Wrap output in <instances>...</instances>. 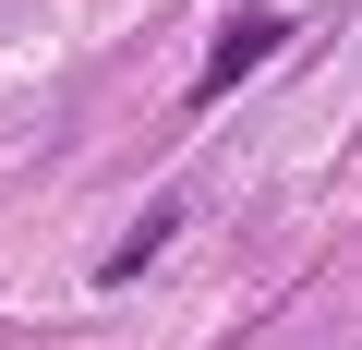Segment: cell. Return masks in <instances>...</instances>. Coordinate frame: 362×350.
<instances>
[{"label": "cell", "mask_w": 362, "mask_h": 350, "mask_svg": "<svg viewBox=\"0 0 362 350\" xmlns=\"http://www.w3.org/2000/svg\"><path fill=\"white\" fill-rule=\"evenodd\" d=\"M278 37H290V25H278V13H242V25H230V37H218V61H206V73H194V109H206V97H230V85H242V73H254V61H266V49H278Z\"/></svg>", "instance_id": "1"}, {"label": "cell", "mask_w": 362, "mask_h": 350, "mask_svg": "<svg viewBox=\"0 0 362 350\" xmlns=\"http://www.w3.org/2000/svg\"><path fill=\"white\" fill-rule=\"evenodd\" d=\"M169 230H181V194H157V206H145V218H133V230H121V242L97 254V278H109V290H133V278H145V266L169 254Z\"/></svg>", "instance_id": "2"}]
</instances>
